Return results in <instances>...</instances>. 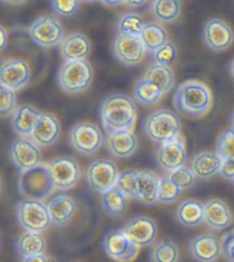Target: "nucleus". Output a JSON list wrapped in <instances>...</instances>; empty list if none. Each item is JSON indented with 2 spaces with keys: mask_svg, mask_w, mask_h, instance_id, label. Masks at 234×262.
<instances>
[{
  "mask_svg": "<svg viewBox=\"0 0 234 262\" xmlns=\"http://www.w3.org/2000/svg\"><path fill=\"white\" fill-rule=\"evenodd\" d=\"M102 247L109 258L118 262L133 261L138 254V247L127 238L120 229L110 230L103 237Z\"/></svg>",
  "mask_w": 234,
  "mask_h": 262,
  "instance_id": "f3484780",
  "label": "nucleus"
},
{
  "mask_svg": "<svg viewBox=\"0 0 234 262\" xmlns=\"http://www.w3.org/2000/svg\"><path fill=\"white\" fill-rule=\"evenodd\" d=\"M119 176L118 166L110 159H97L91 162L87 165L84 172L87 188L101 195L116 186Z\"/></svg>",
  "mask_w": 234,
  "mask_h": 262,
  "instance_id": "6e6552de",
  "label": "nucleus"
},
{
  "mask_svg": "<svg viewBox=\"0 0 234 262\" xmlns=\"http://www.w3.org/2000/svg\"><path fill=\"white\" fill-rule=\"evenodd\" d=\"M139 37L144 43L146 52L150 53L158 51L168 42L167 30L162 27V24L158 22L145 23Z\"/></svg>",
  "mask_w": 234,
  "mask_h": 262,
  "instance_id": "c756f323",
  "label": "nucleus"
},
{
  "mask_svg": "<svg viewBox=\"0 0 234 262\" xmlns=\"http://www.w3.org/2000/svg\"><path fill=\"white\" fill-rule=\"evenodd\" d=\"M120 230L138 249L152 246L158 235L157 223L145 215H137L127 220Z\"/></svg>",
  "mask_w": 234,
  "mask_h": 262,
  "instance_id": "2eb2a0df",
  "label": "nucleus"
},
{
  "mask_svg": "<svg viewBox=\"0 0 234 262\" xmlns=\"http://www.w3.org/2000/svg\"><path fill=\"white\" fill-rule=\"evenodd\" d=\"M177 57V50L175 45L170 42H167L158 51L152 53V62L157 64L170 67L175 62Z\"/></svg>",
  "mask_w": 234,
  "mask_h": 262,
  "instance_id": "a19ab883",
  "label": "nucleus"
},
{
  "mask_svg": "<svg viewBox=\"0 0 234 262\" xmlns=\"http://www.w3.org/2000/svg\"><path fill=\"white\" fill-rule=\"evenodd\" d=\"M61 130L60 120L54 115L42 113L30 139L39 148H50L60 139Z\"/></svg>",
  "mask_w": 234,
  "mask_h": 262,
  "instance_id": "b1692460",
  "label": "nucleus"
},
{
  "mask_svg": "<svg viewBox=\"0 0 234 262\" xmlns=\"http://www.w3.org/2000/svg\"><path fill=\"white\" fill-rule=\"evenodd\" d=\"M104 142L106 151L115 159H127L131 157L138 147V138L134 130H119L115 133H108Z\"/></svg>",
  "mask_w": 234,
  "mask_h": 262,
  "instance_id": "4be33fe9",
  "label": "nucleus"
},
{
  "mask_svg": "<svg viewBox=\"0 0 234 262\" xmlns=\"http://www.w3.org/2000/svg\"><path fill=\"white\" fill-rule=\"evenodd\" d=\"M212 104V91L200 80H185L175 92L174 106L184 117L201 118L209 113Z\"/></svg>",
  "mask_w": 234,
  "mask_h": 262,
  "instance_id": "f03ea898",
  "label": "nucleus"
},
{
  "mask_svg": "<svg viewBox=\"0 0 234 262\" xmlns=\"http://www.w3.org/2000/svg\"><path fill=\"white\" fill-rule=\"evenodd\" d=\"M216 152L223 161L234 158V130L228 128L219 135L216 142Z\"/></svg>",
  "mask_w": 234,
  "mask_h": 262,
  "instance_id": "4c0bfd02",
  "label": "nucleus"
},
{
  "mask_svg": "<svg viewBox=\"0 0 234 262\" xmlns=\"http://www.w3.org/2000/svg\"><path fill=\"white\" fill-rule=\"evenodd\" d=\"M19 262H56V260L45 253L35 256H29V258H22Z\"/></svg>",
  "mask_w": 234,
  "mask_h": 262,
  "instance_id": "a18cd8bd",
  "label": "nucleus"
},
{
  "mask_svg": "<svg viewBox=\"0 0 234 262\" xmlns=\"http://www.w3.org/2000/svg\"><path fill=\"white\" fill-rule=\"evenodd\" d=\"M221 176L226 180H234V158L223 161V167L221 171Z\"/></svg>",
  "mask_w": 234,
  "mask_h": 262,
  "instance_id": "c03bdc74",
  "label": "nucleus"
},
{
  "mask_svg": "<svg viewBox=\"0 0 234 262\" xmlns=\"http://www.w3.org/2000/svg\"><path fill=\"white\" fill-rule=\"evenodd\" d=\"M14 247H15V251L19 258H29V256L45 254L47 242L41 234L24 231L15 238Z\"/></svg>",
  "mask_w": 234,
  "mask_h": 262,
  "instance_id": "cd10ccee",
  "label": "nucleus"
},
{
  "mask_svg": "<svg viewBox=\"0 0 234 262\" xmlns=\"http://www.w3.org/2000/svg\"><path fill=\"white\" fill-rule=\"evenodd\" d=\"M3 4H6V5H22V4H24V2H3Z\"/></svg>",
  "mask_w": 234,
  "mask_h": 262,
  "instance_id": "603ef678",
  "label": "nucleus"
},
{
  "mask_svg": "<svg viewBox=\"0 0 234 262\" xmlns=\"http://www.w3.org/2000/svg\"><path fill=\"white\" fill-rule=\"evenodd\" d=\"M56 190L67 191L75 188L81 177L79 164L71 156H60L48 162Z\"/></svg>",
  "mask_w": 234,
  "mask_h": 262,
  "instance_id": "4468645a",
  "label": "nucleus"
},
{
  "mask_svg": "<svg viewBox=\"0 0 234 262\" xmlns=\"http://www.w3.org/2000/svg\"><path fill=\"white\" fill-rule=\"evenodd\" d=\"M182 190L175 184L168 176L161 178L160 182V191H159V200L158 202L165 204V205H170V204L178 201Z\"/></svg>",
  "mask_w": 234,
  "mask_h": 262,
  "instance_id": "e433bc0d",
  "label": "nucleus"
},
{
  "mask_svg": "<svg viewBox=\"0 0 234 262\" xmlns=\"http://www.w3.org/2000/svg\"><path fill=\"white\" fill-rule=\"evenodd\" d=\"M114 59L126 67H136L145 59L146 50L139 36L115 33L111 42Z\"/></svg>",
  "mask_w": 234,
  "mask_h": 262,
  "instance_id": "9b49d317",
  "label": "nucleus"
},
{
  "mask_svg": "<svg viewBox=\"0 0 234 262\" xmlns=\"http://www.w3.org/2000/svg\"><path fill=\"white\" fill-rule=\"evenodd\" d=\"M2 184H3V179H2V176H0V189H2Z\"/></svg>",
  "mask_w": 234,
  "mask_h": 262,
  "instance_id": "864d4df0",
  "label": "nucleus"
},
{
  "mask_svg": "<svg viewBox=\"0 0 234 262\" xmlns=\"http://www.w3.org/2000/svg\"><path fill=\"white\" fill-rule=\"evenodd\" d=\"M52 12L57 16L71 17L76 15L80 8V2L71 0V2H51Z\"/></svg>",
  "mask_w": 234,
  "mask_h": 262,
  "instance_id": "79ce46f5",
  "label": "nucleus"
},
{
  "mask_svg": "<svg viewBox=\"0 0 234 262\" xmlns=\"http://www.w3.org/2000/svg\"><path fill=\"white\" fill-rule=\"evenodd\" d=\"M175 217L185 228L197 227L203 220V204L196 200L184 201L177 207Z\"/></svg>",
  "mask_w": 234,
  "mask_h": 262,
  "instance_id": "c85d7f7f",
  "label": "nucleus"
},
{
  "mask_svg": "<svg viewBox=\"0 0 234 262\" xmlns=\"http://www.w3.org/2000/svg\"><path fill=\"white\" fill-rule=\"evenodd\" d=\"M228 124H230L231 129L234 130V110L232 111V114L230 115V118H228Z\"/></svg>",
  "mask_w": 234,
  "mask_h": 262,
  "instance_id": "3c124183",
  "label": "nucleus"
},
{
  "mask_svg": "<svg viewBox=\"0 0 234 262\" xmlns=\"http://www.w3.org/2000/svg\"><path fill=\"white\" fill-rule=\"evenodd\" d=\"M151 262H178L179 250L176 243L170 238H163L151 246Z\"/></svg>",
  "mask_w": 234,
  "mask_h": 262,
  "instance_id": "473e14b6",
  "label": "nucleus"
},
{
  "mask_svg": "<svg viewBox=\"0 0 234 262\" xmlns=\"http://www.w3.org/2000/svg\"><path fill=\"white\" fill-rule=\"evenodd\" d=\"M103 141L104 135L101 128L90 121H79L72 126L67 134L70 148L86 157H91L99 152Z\"/></svg>",
  "mask_w": 234,
  "mask_h": 262,
  "instance_id": "423d86ee",
  "label": "nucleus"
},
{
  "mask_svg": "<svg viewBox=\"0 0 234 262\" xmlns=\"http://www.w3.org/2000/svg\"><path fill=\"white\" fill-rule=\"evenodd\" d=\"M9 159L19 172H26L42 164L41 149L30 138H16L9 144Z\"/></svg>",
  "mask_w": 234,
  "mask_h": 262,
  "instance_id": "ddd939ff",
  "label": "nucleus"
},
{
  "mask_svg": "<svg viewBox=\"0 0 234 262\" xmlns=\"http://www.w3.org/2000/svg\"><path fill=\"white\" fill-rule=\"evenodd\" d=\"M142 80L157 86L165 95L173 90L175 85V72L172 67L151 62L144 68Z\"/></svg>",
  "mask_w": 234,
  "mask_h": 262,
  "instance_id": "bb28decb",
  "label": "nucleus"
},
{
  "mask_svg": "<svg viewBox=\"0 0 234 262\" xmlns=\"http://www.w3.org/2000/svg\"><path fill=\"white\" fill-rule=\"evenodd\" d=\"M41 111L30 104H22L11 117V126L17 138H30L35 130Z\"/></svg>",
  "mask_w": 234,
  "mask_h": 262,
  "instance_id": "393cba45",
  "label": "nucleus"
},
{
  "mask_svg": "<svg viewBox=\"0 0 234 262\" xmlns=\"http://www.w3.org/2000/svg\"><path fill=\"white\" fill-rule=\"evenodd\" d=\"M148 4L146 2H121V5H124L126 7H130V8H138L145 6Z\"/></svg>",
  "mask_w": 234,
  "mask_h": 262,
  "instance_id": "de8ad7c7",
  "label": "nucleus"
},
{
  "mask_svg": "<svg viewBox=\"0 0 234 262\" xmlns=\"http://www.w3.org/2000/svg\"><path fill=\"white\" fill-rule=\"evenodd\" d=\"M57 53L63 62L87 60L91 53V42L84 33L70 32L58 45Z\"/></svg>",
  "mask_w": 234,
  "mask_h": 262,
  "instance_id": "aec40b11",
  "label": "nucleus"
},
{
  "mask_svg": "<svg viewBox=\"0 0 234 262\" xmlns=\"http://www.w3.org/2000/svg\"><path fill=\"white\" fill-rule=\"evenodd\" d=\"M182 191H188L196 184L197 178L188 166H183L170 174H166Z\"/></svg>",
  "mask_w": 234,
  "mask_h": 262,
  "instance_id": "58836bf2",
  "label": "nucleus"
},
{
  "mask_svg": "<svg viewBox=\"0 0 234 262\" xmlns=\"http://www.w3.org/2000/svg\"><path fill=\"white\" fill-rule=\"evenodd\" d=\"M233 215L230 206L221 198H210L203 203L204 227L212 231H224L232 225Z\"/></svg>",
  "mask_w": 234,
  "mask_h": 262,
  "instance_id": "a211bd4d",
  "label": "nucleus"
},
{
  "mask_svg": "<svg viewBox=\"0 0 234 262\" xmlns=\"http://www.w3.org/2000/svg\"><path fill=\"white\" fill-rule=\"evenodd\" d=\"M18 190L27 200L46 201L55 190L54 182L48 167V164H40L39 166L19 173L17 181Z\"/></svg>",
  "mask_w": 234,
  "mask_h": 262,
  "instance_id": "39448f33",
  "label": "nucleus"
},
{
  "mask_svg": "<svg viewBox=\"0 0 234 262\" xmlns=\"http://www.w3.org/2000/svg\"><path fill=\"white\" fill-rule=\"evenodd\" d=\"M8 43V35L6 29L0 24V53L6 48Z\"/></svg>",
  "mask_w": 234,
  "mask_h": 262,
  "instance_id": "49530a36",
  "label": "nucleus"
},
{
  "mask_svg": "<svg viewBox=\"0 0 234 262\" xmlns=\"http://www.w3.org/2000/svg\"><path fill=\"white\" fill-rule=\"evenodd\" d=\"M137 172L138 171L127 169V171L120 173L115 187L118 188L127 198H135V181L136 177H137Z\"/></svg>",
  "mask_w": 234,
  "mask_h": 262,
  "instance_id": "ea45409f",
  "label": "nucleus"
},
{
  "mask_svg": "<svg viewBox=\"0 0 234 262\" xmlns=\"http://www.w3.org/2000/svg\"><path fill=\"white\" fill-rule=\"evenodd\" d=\"M149 9L155 21L161 23H172L176 21L182 12V4L176 0H155L151 2Z\"/></svg>",
  "mask_w": 234,
  "mask_h": 262,
  "instance_id": "7c9ffc66",
  "label": "nucleus"
},
{
  "mask_svg": "<svg viewBox=\"0 0 234 262\" xmlns=\"http://www.w3.org/2000/svg\"><path fill=\"white\" fill-rule=\"evenodd\" d=\"M232 182H233V184H234V180H233V181H232Z\"/></svg>",
  "mask_w": 234,
  "mask_h": 262,
  "instance_id": "5fc2aeb1",
  "label": "nucleus"
},
{
  "mask_svg": "<svg viewBox=\"0 0 234 262\" xmlns=\"http://www.w3.org/2000/svg\"><path fill=\"white\" fill-rule=\"evenodd\" d=\"M189 253L197 262H216L222 255L221 241L212 234L197 235L189 243Z\"/></svg>",
  "mask_w": 234,
  "mask_h": 262,
  "instance_id": "412c9836",
  "label": "nucleus"
},
{
  "mask_svg": "<svg viewBox=\"0 0 234 262\" xmlns=\"http://www.w3.org/2000/svg\"><path fill=\"white\" fill-rule=\"evenodd\" d=\"M182 121L175 111L159 108L151 111L142 121V132L151 142L161 144L180 135Z\"/></svg>",
  "mask_w": 234,
  "mask_h": 262,
  "instance_id": "7ed1b4c3",
  "label": "nucleus"
},
{
  "mask_svg": "<svg viewBox=\"0 0 234 262\" xmlns=\"http://www.w3.org/2000/svg\"><path fill=\"white\" fill-rule=\"evenodd\" d=\"M94 79V70L89 61L62 62L56 72L58 89L67 95L84 93Z\"/></svg>",
  "mask_w": 234,
  "mask_h": 262,
  "instance_id": "20e7f679",
  "label": "nucleus"
},
{
  "mask_svg": "<svg viewBox=\"0 0 234 262\" xmlns=\"http://www.w3.org/2000/svg\"><path fill=\"white\" fill-rule=\"evenodd\" d=\"M228 74H230L231 78L234 80V57L228 63Z\"/></svg>",
  "mask_w": 234,
  "mask_h": 262,
  "instance_id": "09e8293b",
  "label": "nucleus"
},
{
  "mask_svg": "<svg viewBox=\"0 0 234 262\" xmlns=\"http://www.w3.org/2000/svg\"><path fill=\"white\" fill-rule=\"evenodd\" d=\"M47 206L52 223L58 227L66 226L67 223L71 222L78 210L75 198L66 193H60V195L53 197Z\"/></svg>",
  "mask_w": 234,
  "mask_h": 262,
  "instance_id": "a878e982",
  "label": "nucleus"
},
{
  "mask_svg": "<svg viewBox=\"0 0 234 262\" xmlns=\"http://www.w3.org/2000/svg\"><path fill=\"white\" fill-rule=\"evenodd\" d=\"M160 182H161V178L153 171H150V169L138 171L135 181L136 200L146 206L158 203Z\"/></svg>",
  "mask_w": 234,
  "mask_h": 262,
  "instance_id": "5701e85b",
  "label": "nucleus"
},
{
  "mask_svg": "<svg viewBox=\"0 0 234 262\" xmlns=\"http://www.w3.org/2000/svg\"><path fill=\"white\" fill-rule=\"evenodd\" d=\"M144 20L137 13H126L116 21V33L129 36H141L144 28Z\"/></svg>",
  "mask_w": 234,
  "mask_h": 262,
  "instance_id": "f704fd0d",
  "label": "nucleus"
},
{
  "mask_svg": "<svg viewBox=\"0 0 234 262\" xmlns=\"http://www.w3.org/2000/svg\"><path fill=\"white\" fill-rule=\"evenodd\" d=\"M134 100L145 106H153L161 100L163 94L157 86L141 79L136 82L133 91Z\"/></svg>",
  "mask_w": 234,
  "mask_h": 262,
  "instance_id": "72a5a7b5",
  "label": "nucleus"
},
{
  "mask_svg": "<svg viewBox=\"0 0 234 262\" xmlns=\"http://www.w3.org/2000/svg\"><path fill=\"white\" fill-rule=\"evenodd\" d=\"M128 198L114 187L101 195V205L106 214L113 217L124 216L128 210Z\"/></svg>",
  "mask_w": 234,
  "mask_h": 262,
  "instance_id": "2f4dec72",
  "label": "nucleus"
},
{
  "mask_svg": "<svg viewBox=\"0 0 234 262\" xmlns=\"http://www.w3.org/2000/svg\"><path fill=\"white\" fill-rule=\"evenodd\" d=\"M222 255L227 262H234V230L224 235L221 241Z\"/></svg>",
  "mask_w": 234,
  "mask_h": 262,
  "instance_id": "37998d69",
  "label": "nucleus"
},
{
  "mask_svg": "<svg viewBox=\"0 0 234 262\" xmlns=\"http://www.w3.org/2000/svg\"><path fill=\"white\" fill-rule=\"evenodd\" d=\"M202 41L209 51L222 53L227 51L234 42V32L226 21L221 17H209L201 30Z\"/></svg>",
  "mask_w": 234,
  "mask_h": 262,
  "instance_id": "f8f14e48",
  "label": "nucleus"
},
{
  "mask_svg": "<svg viewBox=\"0 0 234 262\" xmlns=\"http://www.w3.org/2000/svg\"><path fill=\"white\" fill-rule=\"evenodd\" d=\"M17 225L24 231L41 232L46 231L52 225L48 206L45 202L36 200H24L16 207Z\"/></svg>",
  "mask_w": 234,
  "mask_h": 262,
  "instance_id": "0eeeda50",
  "label": "nucleus"
},
{
  "mask_svg": "<svg viewBox=\"0 0 234 262\" xmlns=\"http://www.w3.org/2000/svg\"><path fill=\"white\" fill-rule=\"evenodd\" d=\"M16 109V92H13L0 85V119L12 117Z\"/></svg>",
  "mask_w": 234,
  "mask_h": 262,
  "instance_id": "c9c22d12",
  "label": "nucleus"
},
{
  "mask_svg": "<svg viewBox=\"0 0 234 262\" xmlns=\"http://www.w3.org/2000/svg\"><path fill=\"white\" fill-rule=\"evenodd\" d=\"M102 4H104L109 7H113V6H118V5H121V2H102Z\"/></svg>",
  "mask_w": 234,
  "mask_h": 262,
  "instance_id": "8fccbe9b",
  "label": "nucleus"
},
{
  "mask_svg": "<svg viewBox=\"0 0 234 262\" xmlns=\"http://www.w3.org/2000/svg\"><path fill=\"white\" fill-rule=\"evenodd\" d=\"M154 159L158 168L165 174H170L185 166L188 152L184 138L178 135L170 141L159 144L154 151Z\"/></svg>",
  "mask_w": 234,
  "mask_h": 262,
  "instance_id": "9d476101",
  "label": "nucleus"
},
{
  "mask_svg": "<svg viewBox=\"0 0 234 262\" xmlns=\"http://www.w3.org/2000/svg\"><path fill=\"white\" fill-rule=\"evenodd\" d=\"M28 36L35 45L45 50L58 47L65 37L62 23L50 14L37 17L29 26Z\"/></svg>",
  "mask_w": 234,
  "mask_h": 262,
  "instance_id": "1a4fd4ad",
  "label": "nucleus"
},
{
  "mask_svg": "<svg viewBox=\"0 0 234 262\" xmlns=\"http://www.w3.org/2000/svg\"><path fill=\"white\" fill-rule=\"evenodd\" d=\"M31 79V69L21 59H5L0 62V85L13 92L26 87Z\"/></svg>",
  "mask_w": 234,
  "mask_h": 262,
  "instance_id": "dca6fc26",
  "label": "nucleus"
},
{
  "mask_svg": "<svg viewBox=\"0 0 234 262\" xmlns=\"http://www.w3.org/2000/svg\"><path fill=\"white\" fill-rule=\"evenodd\" d=\"M99 115L101 123L108 133L133 130L137 118V108L133 98L115 92L102 99Z\"/></svg>",
  "mask_w": 234,
  "mask_h": 262,
  "instance_id": "f257e3e1",
  "label": "nucleus"
},
{
  "mask_svg": "<svg viewBox=\"0 0 234 262\" xmlns=\"http://www.w3.org/2000/svg\"><path fill=\"white\" fill-rule=\"evenodd\" d=\"M188 167L197 178V180L207 181L221 174L223 159L217 152L202 150L196 152L189 161Z\"/></svg>",
  "mask_w": 234,
  "mask_h": 262,
  "instance_id": "6ab92c4d",
  "label": "nucleus"
}]
</instances>
